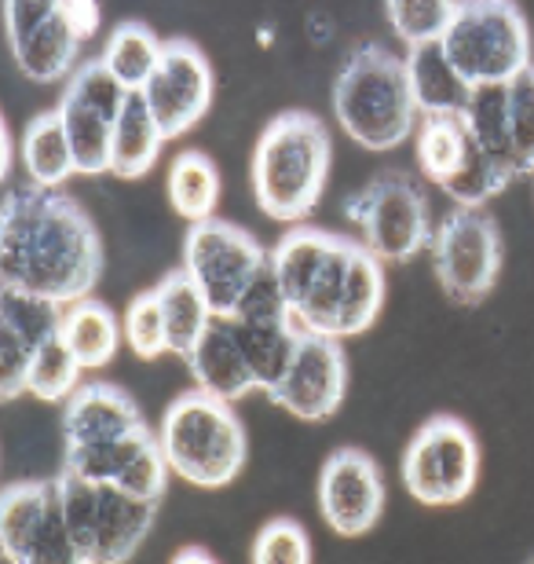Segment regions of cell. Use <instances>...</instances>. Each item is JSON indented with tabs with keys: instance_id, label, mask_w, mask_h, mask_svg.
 Instances as JSON below:
<instances>
[{
	"instance_id": "obj_1",
	"label": "cell",
	"mask_w": 534,
	"mask_h": 564,
	"mask_svg": "<svg viewBox=\"0 0 534 564\" xmlns=\"http://www.w3.org/2000/svg\"><path fill=\"white\" fill-rule=\"evenodd\" d=\"M103 272L96 224L63 191L37 184L11 187L0 206V279L11 290L55 304L92 297Z\"/></svg>"
},
{
	"instance_id": "obj_2",
	"label": "cell",
	"mask_w": 534,
	"mask_h": 564,
	"mask_svg": "<svg viewBox=\"0 0 534 564\" xmlns=\"http://www.w3.org/2000/svg\"><path fill=\"white\" fill-rule=\"evenodd\" d=\"M334 115L337 126L367 151H392L411 140L417 104L406 63L378 41L356 44L337 66Z\"/></svg>"
},
{
	"instance_id": "obj_3",
	"label": "cell",
	"mask_w": 534,
	"mask_h": 564,
	"mask_svg": "<svg viewBox=\"0 0 534 564\" xmlns=\"http://www.w3.org/2000/svg\"><path fill=\"white\" fill-rule=\"evenodd\" d=\"M253 195L264 217L293 224L319 206L329 176V132L308 110H282L253 147Z\"/></svg>"
},
{
	"instance_id": "obj_4",
	"label": "cell",
	"mask_w": 534,
	"mask_h": 564,
	"mask_svg": "<svg viewBox=\"0 0 534 564\" xmlns=\"http://www.w3.org/2000/svg\"><path fill=\"white\" fill-rule=\"evenodd\" d=\"M157 444L168 473L195 488H224L246 466V429L231 403L190 389L168 403L157 425Z\"/></svg>"
},
{
	"instance_id": "obj_5",
	"label": "cell",
	"mask_w": 534,
	"mask_h": 564,
	"mask_svg": "<svg viewBox=\"0 0 534 564\" xmlns=\"http://www.w3.org/2000/svg\"><path fill=\"white\" fill-rule=\"evenodd\" d=\"M55 484L66 528L85 564H124L140 550L154 524L157 502H143L113 484H92L74 473L55 477Z\"/></svg>"
},
{
	"instance_id": "obj_6",
	"label": "cell",
	"mask_w": 534,
	"mask_h": 564,
	"mask_svg": "<svg viewBox=\"0 0 534 564\" xmlns=\"http://www.w3.org/2000/svg\"><path fill=\"white\" fill-rule=\"evenodd\" d=\"M443 52L469 88L509 85L531 70V33L516 4H458Z\"/></svg>"
},
{
	"instance_id": "obj_7",
	"label": "cell",
	"mask_w": 534,
	"mask_h": 564,
	"mask_svg": "<svg viewBox=\"0 0 534 564\" xmlns=\"http://www.w3.org/2000/svg\"><path fill=\"white\" fill-rule=\"evenodd\" d=\"M348 220L362 228V246L381 264H406L432 246L428 198L414 176L389 169L345 198Z\"/></svg>"
},
{
	"instance_id": "obj_8",
	"label": "cell",
	"mask_w": 534,
	"mask_h": 564,
	"mask_svg": "<svg viewBox=\"0 0 534 564\" xmlns=\"http://www.w3.org/2000/svg\"><path fill=\"white\" fill-rule=\"evenodd\" d=\"M268 261L271 253L264 246L231 220L212 217L206 224L187 228L184 272L201 290V297H206L216 319H231L249 282L260 275V268Z\"/></svg>"
},
{
	"instance_id": "obj_9",
	"label": "cell",
	"mask_w": 534,
	"mask_h": 564,
	"mask_svg": "<svg viewBox=\"0 0 534 564\" xmlns=\"http://www.w3.org/2000/svg\"><path fill=\"white\" fill-rule=\"evenodd\" d=\"M480 477V444L458 419L425 422L403 451V484L417 502L454 506L465 502Z\"/></svg>"
},
{
	"instance_id": "obj_10",
	"label": "cell",
	"mask_w": 534,
	"mask_h": 564,
	"mask_svg": "<svg viewBox=\"0 0 534 564\" xmlns=\"http://www.w3.org/2000/svg\"><path fill=\"white\" fill-rule=\"evenodd\" d=\"M432 268L461 304H480L502 272V231L491 213L454 206L432 231Z\"/></svg>"
},
{
	"instance_id": "obj_11",
	"label": "cell",
	"mask_w": 534,
	"mask_h": 564,
	"mask_svg": "<svg viewBox=\"0 0 534 564\" xmlns=\"http://www.w3.org/2000/svg\"><path fill=\"white\" fill-rule=\"evenodd\" d=\"M129 93L118 85L103 59H88L74 70L66 82V93L59 99V118L66 126V137L74 147V165L81 176L110 173L113 154V126L121 118V107Z\"/></svg>"
},
{
	"instance_id": "obj_12",
	"label": "cell",
	"mask_w": 534,
	"mask_h": 564,
	"mask_svg": "<svg viewBox=\"0 0 534 564\" xmlns=\"http://www.w3.org/2000/svg\"><path fill=\"white\" fill-rule=\"evenodd\" d=\"M212 88H216V77H212L206 52H201L195 41L173 37V41H165L162 63H157L154 77L146 82L143 99H146V107H151L162 137L176 140L209 115Z\"/></svg>"
},
{
	"instance_id": "obj_13",
	"label": "cell",
	"mask_w": 534,
	"mask_h": 564,
	"mask_svg": "<svg viewBox=\"0 0 534 564\" xmlns=\"http://www.w3.org/2000/svg\"><path fill=\"white\" fill-rule=\"evenodd\" d=\"M4 26L11 59L30 82L55 85L77 70V33L66 19L63 4H37V0H15L4 4Z\"/></svg>"
},
{
	"instance_id": "obj_14",
	"label": "cell",
	"mask_w": 534,
	"mask_h": 564,
	"mask_svg": "<svg viewBox=\"0 0 534 564\" xmlns=\"http://www.w3.org/2000/svg\"><path fill=\"white\" fill-rule=\"evenodd\" d=\"M345 389H348V364L337 337L301 330L297 352H293L286 378L279 381V389L268 392V400L279 403L282 411H290L293 419L323 422L340 408Z\"/></svg>"
},
{
	"instance_id": "obj_15",
	"label": "cell",
	"mask_w": 534,
	"mask_h": 564,
	"mask_svg": "<svg viewBox=\"0 0 534 564\" xmlns=\"http://www.w3.org/2000/svg\"><path fill=\"white\" fill-rule=\"evenodd\" d=\"M319 510L337 535H367L384 510V480L367 451L340 447L319 473Z\"/></svg>"
},
{
	"instance_id": "obj_16",
	"label": "cell",
	"mask_w": 534,
	"mask_h": 564,
	"mask_svg": "<svg viewBox=\"0 0 534 564\" xmlns=\"http://www.w3.org/2000/svg\"><path fill=\"white\" fill-rule=\"evenodd\" d=\"M81 480L113 484V488L135 495L143 502H157L168 484V462L162 455V444L151 429L118 440V444L66 451V469Z\"/></svg>"
},
{
	"instance_id": "obj_17",
	"label": "cell",
	"mask_w": 534,
	"mask_h": 564,
	"mask_svg": "<svg viewBox=\"0 0 534 564\" xmlns=\"http://www.w3.org/2000/svg\"><path fill=\"white\" fill-rule=\"evenodd\" d=\"M146 429L140 408L129 392H121L118 386H81L66 400L63 411V440L66 451H85V447H103L118 444V440L140 433Z\"/></svg>"
},
{
	"instance_id": "obj_18",
	"label": "cell",
	"mask_w": 534,
	"mask_h": 564,
	"mask_svg": "<svg viewBox=\"0 0 534 564\" xmlns=\"http://www.w3.org/2000/svg\"><path fill=\"white\" fill-rule=\"evenodd\" d=\"M184 364L190 370V378H195V389L224 403L242 400L246 392L257 389L253 370L246 364V352L238 345L231 319H212L209 330L201 334V341Z\"/></svg>"
},
{
	"instance_id": "obj_19",
	"label": "cell",
	"mask_w": 534,
	"mask_h": 564,
	"mask_svg": "<svg viewBox=\"0 0 534 564\" xmlns=\"http://www.w3.org/2000/svg\"><path fill=\"white\" fill-rule=\"evenodd\" d=\"M340 239H345V235H329L323 228H308V224H301V228L282 235L279 246L271 250V268H275L279 286H282V293H286L293 315L304 308L312 286L326 272V264L334 261Z\"/></svg>"
},
{
	"instance_id": "obj_20",
	"label": "cell",
	"mask_w": 534,
	"mask_h": 564,
	"mask_svg": "<svg viewBox=\"0 0 534 564\" xmlns=\"http://www.w3.org/2000/svg\"><path fill=\"white\" fill-rule=\"evenodd\" d=\"M406 77H411V93L417 104V115H461L469 107L472 88L461 82L454 63L443 52V41L422 44V48H406L403 55Z\"/></svg>"
},
{
	"instance_id": "obj_21",
	"label": "cell",
	"mask_w": 534,
	"mask_h": 564,
	"mask_svg": "<svg viewBox=\"0 0 534 564\" xmlns=\"http://www.w3.org/2000/svg\"><path fill=\"white\" fill-rule=\"evenodd\" d=\"M121 337H124V326L118 323V315H113L103 301L85 297L77 304H66L59 341L70 348L74 359L81 364V370L107 367L110 359L118 356Z\"/></svg>"
},
{
	"instance_id": "obj_22",
	"label": "cell",
	"mask_w": 534,
	"mask_h": 564,
	"mask_svg": "<svg viewBox=\"0 0 534 564\" xmlns=\"http://www.w3.org/2000/svg\"><path fill=\"white\" fill-rule=\"evenodd\" d=\"M162 129L146 107L143 93H129L121 107V118L113 126V154H110V173L118 180H140L154 169L157 154H162Z\"/></svg>"
},
{
	"instance_id": "obj_23",
	"label": "cell",
	"mask_w": 534,
	"mask_h": 564,
	"mask_svg": "<svg viewBox=\"0 0 534 564\" xmlns=\"http://www.w3.org/2000/svg\"><path fill=\"white\" fill-rule=\"evenodd\" d=\"M22 165L30 173V184L63 191V184L77 173L74 165V147L66 137V126L59 110H41L22 132Z\"/></svg>"
},
{
	"instance_id": "obj_24",
	"label": "cell",
	"mask_w": 534,
	"mask_h": 564,
	"mask_svg": "<svg viewBox=\"0 0 534 564\" xmlns=\"http://www.w3.org/2000/svg\"><path fill=\"white\" fill-rule=\"evenodd\" d=\"M154 290H157V301H162V315H165L168 352L187 359L216 315L209 312L206 297H201V290L190 282L187 272H168Z\"/></svg>"
},
{
	"instance_id": "obj_25",
	"label": "cell",
	"mask_w": 534,
	"mask_h": 564,
	"mask_svg": "<svg viewBox=\"0 0 534 564\" xmlns=\"http://www.w3.org/2000/svg\"><path fill=\"white\" fill-rule=\"evenodd\" d=\"M168 206L179 213L190 228L216 217V202H220V173H216L212 158L201 151H184L173 158L165 173Z\"/></svg>"
},
{
	"instance_id": "obj_26",
	"label": "cell",
	"mask_w": 534,
	"mask_h": 564,
	"mask_svg": "<svg viewBox=\"0 0 534 564\" xmlns=\"http://www.w3.org/2000/svg\"><path fill=\"white\" fill-rule=\"evenodd\" d=\"M235 337L246 352V364L253 370L257 389H279V381L286 378L301 341L297 323H231Z\"/></svg>"
},
{
	"instance_id": "obj_27",
	"label": "cell",
	"mask_w": 534,
	"mask_h": 564,
	"mask_svg": "<svg viewBox=\"0 0 534 564\" xmlns=\"http://www.w3.org/2000/svg\"><path fill=\"white\" fill-rule=\"evenodd\" d=\"M381 301H384V268L378 257L359 242L356 253H351V264H348L345 293H340V312H337V326H334L337 341L340 337L370 330L381 312Z\"/></svg>"
},
{
	"instance_id": "obj_28",
	"label": "cell",
	"mask_w": 534,
	"mask_h": 564,
	"mask_svg": "<svg viewBox=\"0 0 534 564\" xmlns=\"http://www.w3.org/2000/svg\"><path fill=\"white\" fill-rule=\"evenodd\" d=\"M162 48H165V41H157L143 22H121L107 37L99 59L118 77V85L124 93H143L146 82H151L157 70V63H162Z\"/></svg>"
},
{
	"instance_id": "obj_29",
	"label": "cell",
	"mask_w": 534,
	"mask_h": 564,
	"mask_svg": "<svg viewBox=\"0 0 534 564\" xmlns=\"http://www.w3.org/2000/svg\"><path fill=\"white\" fill-rule=\"evenodd\" d=\"M472 132L461 115H432L417 129V165L432 184H447L450 176L461 173V165L472 154Z\"/></svg>"
},
{
	"instance_id": "obj_30",
	"label": "cell",
	"mask_w": 534,
	"mask_h": 564,
	"mask_svg": "<svg viewBox=\"0 0 534 564\" xmlns=\"http://www.w3.org/2000/svg\"><path fill=\"white\" fill-rule=\"evenodd\" d=\"M465 126H469L476 147L494 158L509 176L516 180L513 165V143H509V85H483L472 88L469 107L461 110Z\"/></svg>"
},
{
	"instance_id": "obj_31",
	"label": "cell",
	"mask_w": 534,
	"mask_h": 564,
	"mask_svg": "<svg viewBox=\"0 0 534 564\" xmlns=\"http://www.w3.org/2000/svg\"><path fill=\"white\" fill-rule=\"evenodd\" d=\"M55 495H59L55 480H22L4 488V495H0V546H4L8 561L37 532V524L44 521Z\"/></svg>"
},
{
	"instance_id": "obj_32",
	"label": "cell",
	"mask_w": 534,
	"mask_h": 564,
	"mask_svg": "<svg viewBox=\"0 0 534 564\" xmlns=\"http://www.w3.org/2000/svg\"><path fill=\"white\" fill-rule=\"evenodd\" d=\"M63 312H66L63 304H55L48 297H37V293H22V290H11V286L0 290V330L15 334L33 356H37L48 341L59 337Z\"/></svg>"
},
{
	"instance_id": "obj_33",
	"label": "cell",
	"mask_w": 534,
	"mask_h": 564,
	"mask_svg": "<svg viewBox=\"0 0 534 564\" xmlns=\"http://www.w3.org/2000/svg\"><path fill=\"white\" fill-rule=\"evenodd\" d=\"M77 381H81V364H77L70 348L55 337V341H48L37 356H33L26 392L37 397L41 403H66L77 389H81Z\"/></svg>"
},
{
	"instance_id": "obj_34",
	"label": "cell",
	"mask_w": 534,
	"mask_h": 564,
	"mask_svg": "<svg viewBox=\"0 0 534 564\" xmlns=\"http://www.w3.org/2000/svg\"><path fill=\"white\" fill-rule=\"evenodd\" d=\"M384 8H389L395 37L406 48H422V44L443 41V33L454 22V11H458V4H447V0H392Z\"/></svg>"
},
{
	"instance_id": "obj_35",
	"label": "cell",
	"mask_w": 534,
	"mask_h": 564,
	"mask_svg": "<svg viewBox=\"0 0 534 564\" xmlns=\"http://www.w3.org/2000/svg\"><path fill=\"white\" fill-rule=\"evenodd\" d=\"M55 488H59V484H55ZM11 564H85L74 546L70 528H66L59 495H55V502L48 506V513H44V521L37 524V532H33L26 543H22L19 554L11 557Z\"/></svg>"
},
{
	"instance_id": "obj_36",
	"label": "cell",
	"mask_w": 534,
	"mask_h": 564,
	"mask_svg": "<svg viewBox=\"0 0 534 564\" xmlns=\"http://www.w3.org/2000/svg\"><path fill=\"white\" fill-rule=\"evenodd\" d=\"M509 143L516 176H534V66L509 82Z\"/></svg>"
},
{
	"instance_id": "obj_37",
	"label": "cell",
	"mask_w": 534,
	"mask_h": 564,
	"mask_svg": "<svg viewBox=\"0 0 534 564\" xmlns=\"http://www.w3.org/2000/svg\"><path fill=\"white\" fill-rule=\"evenodd\" d=\"M249 564H312L308 532L290 517H275L257 532Z\"/></svg>"
},
{
	"instance_id": "obj_38",
	"label": "cell",
	"mask_w": 534,
	"mask_h": 564,
	"mask_svg": "<svg viewBox=\"0 0 534 564\" xmlns=\"http://www.w3.org/2000/svg\"><path fill=\"white\" fill-rule=\"evenodd\" d=\"M124 341L140 359H157L168 352V337H165V315H162V301H157V290L140 293L129 304V315H124Z\"/></svg>"
},
{
	"instance_id": "obj_39",
	"label": "cell",
	"mask_w": 534,
	"mask_h": 564,
	"mask_svg": "<svg viewBox=\"0 0 534 564\" xmlns=\"http://www.w3.org/2000/svg\"><path fill=\"white\" fill-rule=\"evenodd\" d=\"M231 323H293L290 301L279 286V275L271 261L260 268V275L249 282V290L242 293L238 308L231 315Z\"/></svg>"
},
{
	"instance_id": "obj_40",
	"label": "cell",
	"mask_w": 534,
	"mask_h": 564,
	"mask_svg": "<svg viewBox=\"0 0 534 564\" xmlns=\"http://www.w3.org/2000/svg\"><path fill=\"white\" fill-rule=\"evenodd\" d=\"M66 8V19L77 33V41H88L92 33L99 30V8L96 4H63Z\"/></svg>"
},
{
	"instance_id": "obj_41",
	"label": "cell",
	"mask_w": 534,
	"mask_h": 564,
	"mask_svg": "<svg viewBox=\"0 0 534 564\" xmlns=\"http://www.w3.org/2000/svg\"><path fill=\"white\" fill-rule=\"evenodd\" d=\"M168 564H216L206 550H198V546H187V550H179V554L168 561Z\"/></svg>"
},
{
	"instance_id": "obj_42",
	"label": "cell",
	"mask_w": 534,
	"mask_h": 564,
	"mask_svg": "<svg viewBox=\"0 0 534 564\" xmlns=\"http://www.w3.org/2000/svg\"><path fill=\"white\" fill-rule=\"evenodd\" d=\"M527 564H534V557H531V561H527Z\"/></svg>"
}]
</instances>
